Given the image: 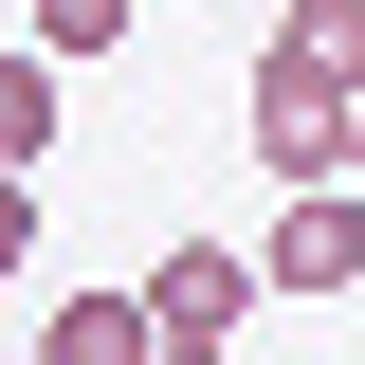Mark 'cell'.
Returning a JSON list of instances; mask_svg holds the SVG:
<instances>
[{"mask_svg": "<svg viewBox=\"0 0 365 365\" xmlns=\"http://www.w3.org/2000/svg\"><path fill=\"white\" fill-rule=\"evenodd\" d=\"M37 274V165H0V292Z\"/></svg>", "mask_w": 365, "mask_h": 365, "instance_id": "cell-8", "label": "cell"}, {"mask_svg": "<svg viewBox=\"0 0 365 365\" xmlns=\"http://www.w3.org/2000/svg\"><path fill=\"white\" fill-rule=\"evenodd\" d=\"M55 91H73V73H55V55H37V37L0 55V165H37V146H55Z\"/></svg>", "mask_w": 365, "mask_h": 365, "instance_id": "cell-7", "label": "cell"}, {"mask_svg": "<svg viewBox=\"0 0 365 365\" xmlns=\"http://www.w3.org/2000/svg\"><path fill=\"white\" fill-rule=\"evenodd\" d=\"M256 292H274V274L237 256V237H165V256H146V329H165V347H237Z\"/></svg>", "mask_w": 365, "mask_h": 365, "instance_id": "cell-2", "label": "cell"}, {"mask_svg": "<svg viewBox=\"0 0 365 365\" xmlns=\"http://www.w3.org/2000/svg\"><path fill=\"white\" fill-rule=\"evenodd\" d=\"M37 365H165V329H146V292H55Z\"/></svg>", "mask_w": 365, "mask_h": 365, "instance_id": "cell-4", "label": "cell"}, {"mask_svg": "<svg viewBox=\"0 0 365 365\" xmlns=\"http://www.w3.org/2000/svg\"><path fill=\"white\" fill-rule=\"evenodd\" d=\"M347 182H365V128H347Z\"/></svg>", "mask_w": 365, "mask_h": 365, "instance_id": "cell-10", "label": "cell"}, {"mask_svg": "<svg viewBox=\"0 0 365 365\" xmlns=\"http://www.w3.org/2000/svg\"><path fill=\"white\" fill-rule=\"evenodd\" d=\"M274 55H292V73H329V91H365V0H292V19H274Z\"/></svg>", "mask_w": 365, "mask_h": 365, "instance_id": "cell-6", "label": "cell"}, {"mask_svg": "<svg viewBox=\"0 0 365 365\" xmlns=\"http://www.w3.org/2000/svg\"><path fill=\"white\" fill-rule=\"evenodd\" d=\"M128 19H146V0H19V37H37L55 73H91V55H128Z\"/></svg>", "mask_w": 365, "mask_h": 365, "instance_id": "cell-5", "label": "cell"}, {"mask_svg": "<svg viewBox=\"0 0 365 365\" xmlns=\"http://www.w3.org/2000/svg\"><path fill=\"white\" fill-rule=\"evenodd\" d=\"M274 292H365V182H292V220L256 237Z\"/></svg>", "mask_w": 365, "mask_h": 365, "instance_id": "cell-3", "label": "cell"}, {"mask_svg": "<svg viewBox=\"0 0 365 365\" xmlns=\"http://www.w3.org/2000/svg\"><path fill=\"white\" fill-rule=\"evenodd\" d=\"M256 165L274 182H347V128H365V91H329V73H292V55H256Z\"/></svg>", "mask_w": 365, "mask_h": 365, "instance_id": "cell-1", "label": "cell"}, {"mask_svg": "<svg viewBox=\"0 0 365 365\" xmlns=\"http://www.w3.org/2000/svg\"><path fill=\"white\" fill-rule=\"evenodd\" d=\"M165 365H237V347H165Z\"/></svg>", "mask_w": 365, "mask_h": 365, "instance_id": "cell-9", "label": "cell"}]
</instances>
